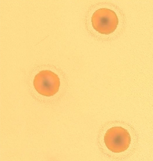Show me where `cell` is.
Segmentation results:
<instances>
[{
  "label": "cell",
  "mask_w": 153,
  "mask_h": 161,
  "mask_svg": "<svg viewBox=\"0 0 153 161\" xmlns=\"http://www.w3.org/2000/svg\"><path fill=\"white\" fill-rule=\"evenodd\" d=\"M34 85L39 93L49 97L58 92L60 79L57 74L50 70H42L35 77Z\"/></svg>",
  "instance_id": "3"
},
{
  "label": "cell",
  "mask_w": 153,
  "mask_h": 161,
  "mask_svg": "<svg viewBox=\"0 0 153 161\" xmlns=\"http://www.w3.org/2000/svg\"><path fill=\"white\" fill-rule=\"evenodd\" d=\"M130 135L127 129L121 126H115L107 131L104 142L108 149L114 153L125 152L130 145Z\"/></svg>",
  "instance_id": "1"
},
{
  "label": "cell",
  "mask_w": 153,
  "mask_h": 161,
  "mask_svg": "<svg viewBox=\"0 0 153 161\" xmlns=\"http://www.w3.org/2000/svg\"><path fill=\"white\" fill-rule=\"evenodd\" d=\"M92 22V26L97 32L108 35L116 30L119 19L114 11L108 8H101L94 13Z\"/></svg>",
  "instance_id": "2"
}]
</instances>
